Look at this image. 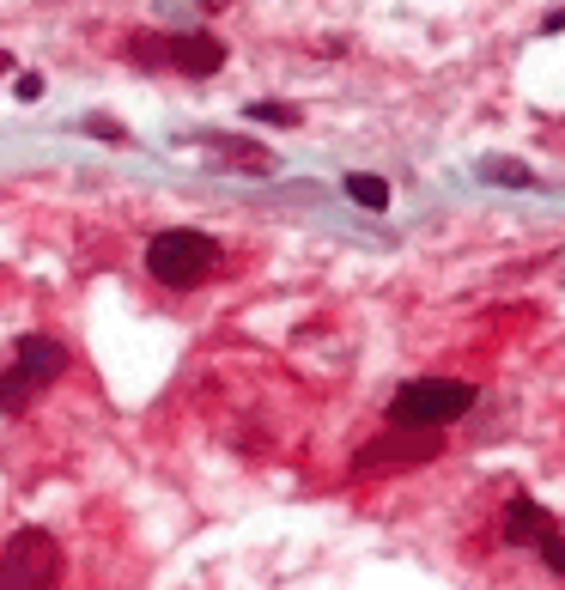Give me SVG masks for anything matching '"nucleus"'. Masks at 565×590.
I'll use <instances>...</instances> for the list:
<instances>
[{
    "instance_id": "obj_4",
    "label": "nucleus",
    "mask_w": 565,
    "mask_h": 590,
    "mask_svg": "<svg viewBox=\"0 0 565 590\" xmlns=\"http://www.w3.org/2000/svg\"><path fill=\"white\" fill-rule=\"evenodd\" d=\"M128 61L140 67H177V73H219L225 67V43L207 31H134L128 37Z\"/></svg>"
},
{
    "instance_id": "obj_10",
    "label": "nucleus",
    "mask_w": 565,
    "mask_h": 590,
    "mask_svg": "<svg viewBox=\"0 0 565 590\" xmlns=\"http://www.w3.org/2000/svg\"><path fill=\"white\" fill-rule=\"evenodd\" d=\"M480 177H487V183H505V189H529V171L511 165V159H487V165H480Z\"/></svg>"
},
{
    "instance_id": "obj_9",
    "label": "nucleus",
    "mask_w": 565,
    "mask_h": 590,
    "mask_svg": "<svg viewBox=\"0 0 565 590\" xmlns=\"http://www.w3.org/2000/svg\"><path fill=\"white\" fill-rule=\"evenodd\" d=\"M347 195H353L359 207H371V213H383V207H389V183H383V177H371V171H353V177H347Z\"/></svg>"
},
{
    "instance_id": "obj_13",
    "label": "nucleus",
    "mask_w": 565,
    "mask_h": 590,
    "mask_svg": "<svg viewBox=\"0 0 565 590\" xmlns=\"http://www.w3.org/2000/svg\"><path fill=\"white\" fill-rule=\"evenodd\" d=\"M19 98H25V104H37V98H43V80H37V73H25V80H19Z\"/></svg>"
},
{
    "instance_id": "obj_7",
    "label": "nucleus",
    "mask_w": 565,
    "mask_h": 590,
    "mask_svg": "<svg viewBox=\"0 0 565 590\" xmlns=\"http://www.w3.org/2000/svg\"><path fill=\"white\" fill-rule=\"evenodd\" d=\"M207 146L219 159H231L237 171H274V153L268 146H256V140H237V134H207Z\"/></svg>"
},
{
    "instance_id": "obj_1",
    "label": "nucleus",
    "mask_w": 565,
    "mask_h": 590,
    "mask_svg": "<svg viewBox=\"0 0 565 590\" xmlns=\"http://www.w3.org/2000/svg\"><path fill=\"white\" fill-rule=\"evenodd\" d=\"M67 372V347L55 335H19L7 372H0V414H31V402Z\"/></svg>"
},
{
    "instance_id": "obj_6",
    "label": "nucleus",
    "mask_w": 565,
    "mask_h": 590,
    "mask_svg": "<svg viewBox=\"0 0 565 590\" xmlns=\"http://www.w3.org/2000/svg\"><path fill=\"white\" fill-rule=\"evenodd\" d=\"M438 457V432H414V426H389V438L359 451V475H377V469H401V463H426Z\"/></svg>"
},
{
    "instance_id": "obj_12",
    "label": "nucleus",
    "mask_w": 565,
    "mask_h": 590,
    "mask_svg": "<svg viewBox=\"0 0 565 590\" xmlns=\"http://www.w3.org/2000/svg\"><path fill=\"white\" fill-rule=\"evenodd\" d=\"M541 554H547V566L565 578V536H547V542H541Z\"/></svg>"
},
{
    "instance_id": "obj_5",
    "label": "nucleus",
    "mask_w": 565,
    "mask_h": 590,
    "mask_svg": "<svg viewBox=\"0 0 565 590\" xmlns=\"http://www.w3.org/2000/svg\"><path fill=\"white\" fill-rule=\"evenodd\" d=\"M67 572V554L49 530L25 524L7 536V548H0V590H55Z\"/></svg>"
},
{
    "instance_id": "obj_8",
    "label": "nucleus",
    "mask_w": 565,
    "mask_h": 590,
    "mask_svg": "<svg viewBox=\"0 0 565 590\" xmlns=\"http://www.w3.org/2000/svg\"><path fill=\"white\" fill-rule=\"evenodd\" d=\"M505 536H511V542H535V548H541V542L553 536V530H547V511H541L535 499H517V505L505 511Z\"/></svg>"
},
{
    "instance_id": "obj_11",
    "label": "nucleus",
    "mask_w": 565,
    "mask_h": 590,
    "mask_svg": "<svg viewBox=\"0 0 565 590\" xmlns=\"http://www.w3.org/2000/svg\"><path fill=\"white\" fill-rule=\"evenodd\" d=\"M250 122H274V128H292L298 110L292 104H250Z\"/></svg>"
},
{
    "instance_id": "obj_2",
    "label": "nucleus",
    "mask_w": 565,
    "mask_h": 590,
    "mask_svg": "<svg viewBox=\"0 0 565 590\" xmlns=\"http://www.w3.org/2000/svg\"><path fill=\"white\" fill-rule=\"evenodd\" d=\"M146 274L158 286H171V292H189L201 280L219 274V244L207 232H189V226H171V232H158L146 244Z\"/></svg>"
},
{
    "instance_id": "obj_3",
    "label": "nucleus",
    "mask_w": 565,
    "mask_h": 590,
    "mask_svg": "<svg viewBox=\"0 0 565 590\" xmlns=\"http://www.w3.org/2000/svg\"><path fill=\"white\" fill-rule=\"evenodd\" d=\"M474 408V384L462 378H414L401 384L389 402V426H414V432H438L450 420H462Z\"/></svg>"
}]
</instances>
